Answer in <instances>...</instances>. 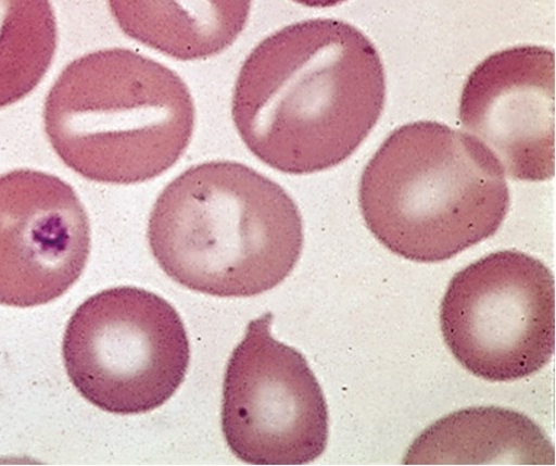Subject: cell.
<instances>
[{
    "label": "cell",
    "mask_w": 556,
    "mask_h": 466,
    "mask_svg": "<svg viewBox=\"0 0 556 466\" xmlns=\"http://www.w3.org/2000/svg\"><path fill=\"white\" fill-rule=\"evenodd\" d=\"M386 103L379 51L362 30L333 18L287 26L241 66L232 116L262 163L290 175L340 165L369 136Z\"/></svg>",
    "instance_id": "6da1fadb"
},
{
    "label": "cell",
    "mask_w": 556,
    "mask_h": 466,
    "mask_svg": "<svg viewBox=\"0 0 556 466\" xmlns=\"http://www.w3.org/2000/svg\"><path fill=\"white\" fill-rule=\"evenodd\" d=\"M147 237L174 281L217 297L277 288L295 268L304 240L300 210L286 189L227 161L194 165L167 185Z\"/></svg>",
    "instance_id": "7a4b0ae2"
},
{
    "label": "cell",
    "mask_w": 556,
    "mask_h": 466,
    "mask_svg": "<svg viewBox=\"0 0 556 466\" xmlns=\"http://www.w3.org/2000/svg\"><path fill=\"white\" fill-rule=\"evenodd\" d=\"M55 153L93 182L136 185L174 166L190 146L195 108L178 74L129 49L84 55L61 72L45 104Z\"/></svg>",
    "instance_id": "3957f363"
},
{
    "label": "cell",
    "mask_w": 556,
    "mask_h": 466,
    "mask_svg": "<svg viewBox=\"0 0 556 466\" xmlns=\"http://www.w3.org/2000/svg\"><path fill=\"white\" fill-rule=\"evenodd\" d=\"M359 204L383 247L438 263L495 235L510 196L488 148L447 125L417 122L388 136L366 165Z\"/></svg>",
    "instance_id": "277c9868"
},
{
    "label": "cell",
    "mask_w": 556,
    "mask_h": 466,
    "mask_svg": "<svg viewBox=\"0 0 556 466\" xmlns=\"http://www.w3.org/2000/svg\"><path fill=\"white\" fill-rule=\"evenodd\" d=\"M62 354L72 385L84 399L128 416L170 400L190 367L191 347L181 316L169 302L123 286L78 306Z\"/></svg>",
    "instance_id": "5b68a950"
},
{
    "label": "cell",
    "mask_w": 556,
    "mask_h": 466,
    "mask_svg": "<svg viewBox=\"0 0 556 466\" xmlns=\"http://www.w3.org/2000/svg\"><path fill=\"white\" fill-rule=\"evenodd\" d=\"M450 352L489 381L528 378L555 352V280L530 254L506 250L458 272L440 306Z\"/></svg>",
    "instance_id": "8992f818"
},
{
    "label": "cell",
    "mask_w": 556,
    "mask_h": 466,
    "mask_svg": "<svg viewBox=\"0 0 556 466\" xmlns=\"http://www.w3.org/2000/svg\"><path fill=\"white\" fill-rule=\"evenodd\" d=\"M273 315L251 322L226 369L223 431L237 458L303 465L329 441V411L306 357L271 336Z\"/></svg>",
    "instance_id": "52a82bcc"
},
{
    "label": "cell",
    "mask_w": 556,
    "mask_h": 466,
    "mask_svg": "<svg viewBox=\"0 0 556 466\" xmlns=\"http://www.w3.org/2000/svg\"><path fill=\"white\" fill-rule=\"evenodd\" d=\"M90 249L86 207L64 179L28 168L0 175V304L30 308L60 299Z\"/></svg>",
    "instance_id": "ba28073f"
},
{
    "label": "cell",
    "mask_w": 556,
    "mask_h": 466,
    "mask_svg": "<svg viewBox=\"0 0 556 466\" xmlns=\"http://www.w3.org/2000/svg\"><path fill=\"white\" fill-rule=\"evenodd\" d=\"M459 121L511 178L555 175V55L544 47L492 54L469 74Z\"/></svg>",
    "instance_id": "9c48e42d"
},
{
    "label": "cell",
    "mask_w": 556,
    "mask_h": 466,
    "mask_svg": "<svg viewBox=\"0 0 556 466\" xmlns=\"http://www.w3.org/2000/svg\"><path fill=\"white\" fill-rule=\"evenodd\" d=\"M405 465H555L552 441L517 411L460 410L435 421L408 449Z\"/></svg>",
    "instance_id": "30bf717a"
},
{
    "label": "cell",
    "mask_w": 556,
    "mask_h": 466,
    "mask_svg": "<svg viewBox=\"0 0 556 466\" xmlns=\"http://www.w3.org/2000/svg\"><path fill=\"white\" fill-rule=\"evenodd\" d=\"M253 0H109L125 35L180 61L222 54L247 26Z\"/></svg>",
    "instance_id": "8fae6325"
},
{
    "label": "cell",
    "mask_w": 556,
    "mask_h": 466,
    "mask_svg": "<svg viewBox=\"0 0 556 466\" xmlns=\"http://www.w3.org/2000/svg\"><path fill=\"white\" fill-rule=\"evenodd\" d=\"M58 48L50 0H0V110L33 92Z\"/></svg>",
    "instance_id": "7c38bea8"
},
{
    "label": "cell",
    "mask_w": 556,
    "mask_h": 466,
    "mask_svg": "<svg viewBox=\"0 0 556 466\" xmlns=\"http://www.w3.org/2000/svg\"><path fill=\"white\" fill-rule=\"evenodd\" d=\"M292 2L309 8H330L348 2V0H292Z\"/></svg>",
    "instance_id": "4fadbf2b"
}]
</instances>
